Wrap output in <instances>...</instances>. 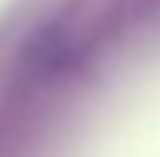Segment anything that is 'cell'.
Returning <instances> with one entry per match:
<instances>
[{
	"label": "cell",
	"mask_w": 160,
	"mask_h": 157,
	"mask_svg": "<svg viewBox=\"0 0 160 157\" xmlns=\"http://www.w3.org/2000/svg\"><path fill=\"white\" fill-rule=\"evenodd\" d=\"M75 49V30L65 20H52V23L39 26L23 46V62L33 72H56L72 59Z\"/></svg>",
	"instance_id": "1"
}]
</instances>
